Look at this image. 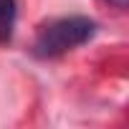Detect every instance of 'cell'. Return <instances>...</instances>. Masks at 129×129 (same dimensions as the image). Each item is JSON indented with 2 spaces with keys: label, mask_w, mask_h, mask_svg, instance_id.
Returning <instances> with one entry per match:
<instances>
[{
  "label": "cell",
  "mask_w": 129,
  "mask_h": 129,
  "mask_svg": "<svg viewBox=\"0 0 129 129\" xmlns=\"http://www.w3.org/2000/svg\"><path fill=\"white\" fill-rule=\"evenodd\" d=\"M94 33H96V23L91 18H84V15L58 18V20L46 23L38 30L33 51L41 58H56V56H63V53L84 46L86 41L94 38Z\"/></svg>",
  "instance_id": "1"
},
{
  "label": "cell",
  "mask_w": 129,
  "mask_h": 129,
  "mask_svg": "<svg viewBox=\"0 0 129 129\" xmlns=\"http://www.w3.org/2000/svg\"><path fill=\"white\" fill-rule=\"evenodd\" d=\"M15 28V0H0V43H8Z\"/></svg>",
  "instance_id": "2"
},
{
  "label": "cell",
  "mask_w": 129,
  "mask_h": 129,
  "mask_svg": "<svg viewBox=\"0 0 129 129\" xmlns=\"http://www.w3.org/2000/svg\"><path fill=\"white\" fill-rule=\"evenodd\" d=\"M109 3H111L114 8H119V10H124V8H126V3H129V0H109Z\"/></svg>",
  "instance_id": "3"
}]
</instances>
